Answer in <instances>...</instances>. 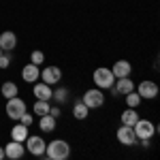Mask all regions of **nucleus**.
Returning a JSON list of instances; mask_svg holds the SVG:
<instances>
[{
	"label": "nucleus",
	"mask_w": 160,
	"mask_h": 160,
	"mask_svg": "<svg viewBox=\"0 0 160 160\" xmlns=\"http://www.w3.org/2000/svg\"><path fill=\"white\" fill-rule=\"evenodd\" d=\"M124 98H126V107H132V109H137V107L141 105V100H143L135 90H132V92H128V94H124Z\"/></svg>",
	"instance_id": "nucleus-23"
},
{
	"label": "nucleus",
	"mask_w": 160,
	"mask_h": 160,
	"mask_svg": "<svg viewBox=\"0 0 160 160\" xmlns=\"http://www.w3.org/2000/svg\"><path fill=\"white\" fill-rule=\"evenodd\" d=\"M135 92L143 100H152V98H156V96H158V83L145 79V81H141L139 86H135Z\"/></svg>",
	"instance_id": "nucleus-7"
},
{
	"label": "nucleus",
	"mask_w": 160,
	"mask_h": 160,
	"mask_svg": "<svg viewBox=\"0 0 160 160\" xmlns=\"http://www.w3.org/2000/svg\"><path fill=\"white\" fill-rule=\"evenodd\" d=\"M26 137H28V126H24L22 122L15 124V126L11 128V139L13 141H22V143H24Z\"/></svg>",
	"instance_id": "nucleus-17"
},
{
	"label": "nucleus",
	"mask_w": 160,
	"mask_h": 160,
	"mask_svg": "<svg viewBox=\"0 0 160 160\" xmlns=\"http://www.w3.org/2000/svg\"><path fill=\"white\" fill-rule=\"evenodd\" d=\"M45 156L51 160H66L71 156V145H68V141H64V139H53L47 143V148H45Z\"/></svg>",
	"instance_id": "nucleus-1"
},
{
	"label": "nucleus",
	"mask_w": 160,
	"mask_h": 160,
	"mask_svg": "<svg viewBox=\"0 0 160 160\" xmlns=\"http://www.w3.org/2000/svg\"><path fill=\"white\" fill-rule=\"evenodd\" d=\"M38 79L45 81L47 86H56V83H60V81H62V68H60V66L49 64V66H45V68L41 71V77H38Z\"/></svg>",
	"instance_id": "nucleus-8"
},
{
	"label": "nucleus",
	"mask_w": 160,
	"mask_h": 160,
	"mask_svg": "<svg viewBox=\"0 0 160 160\" xmlns=\"http://www.w3.org/2000/svg\"><path fill=\"white\" fill-rule=\"evenodd\" d=\"M49 107H51V100H37L32 109H34V115H38V118H41V115L49 113Z\"/></svg>",
	"instance_id": "nucleus-22"
},
{
	"label": "nucleus",
	"mask_w": 160,
	"mask_h": 160,
	"mask_svg": "<svg viewBox=\"0 0 160 160\" xmlns=\"http://www.w3.org/2000/svg\"><path fill=\"white\" fill-rule=\"evenodd\" d=\"M51 100H53L56 105H64V102L68 100V90H66V88H56V90L51 92Z\"/></svg>",
	"instance_id": "nucleus-21"
},
{
	"label": "nucleus",
	"mask_w": 160,
	"mask_h": 160,
	"mask_svg": "<svg viewBox=\"0 0 160 160\" xmlns=\"http://www.w3.org/2000/svg\"><path fill=\"white\" fill-rule=\"evenodd\" d=\"M24 154H26V145L22 141H13L11 139V143H7V148H4V156L11 160L24 158Z\"/></svg>",
	"instance_id": "nucleus-10"
},
{
	"label": "nucleus",
	"mask_w": 160,
	"mask_h": 160,
	"mask_svg": "<svg viewBox=\"0 0 160 160\" xmlns=\"http://www.w3.org/2000/svg\"><path fill=\"white\" fill-rule=\"evenodd\" d=\"M88 115H90V109H88L81 100H77V102L73 105V118L75 120H86Z\"/></svg>",
	"instance_id": "nucleus-20"
},
{
	"label": "nucleus",
	"mask_w": 160,
	"mask_h": 160,
	"mask_svg": "<svg viewBox=\"0 0 160 160\" xmlns=\"http://www.w3.org/2000/svg\"><path fill=\"white\" fill-rule=\"evenodd\" d=\"M51 86H47L45 81H34V88H32V94H34V98L37 100H51Z\"/></svg>",
	"instance_id": "nucleus-11"
},
{
	"label": "nucleus",
	"mask_w": 160,
	"mask_h": 160,
	"mask_svg": "<svg viewBox=\"0 0 160 160\" xmlns=\"http://www.w3.org/2000/svg\"><path fill=\"white\" fill-rule=\"evenodd\" d=\"M56 118L51 115V113H45V115H41L38 118V128L43 130V132H53L56 130Z\"/></svg>",
	"instance_id": "nucleus-16"
},
{
	"label": "nucleus",
	"mask_w": 160,
	"mask_h": 160,
	"mask_svg": "<svg viewBox=\"0 0 160 160\" xmlns=\"http://www.w3.org/2000/svg\"><path fill=\"white\" fill-rule=\"evenodd\" d=\"M17 47V34L11 32V30H4L0 34V49L2 51H13Z\"/></svg>",
	"instance_id": "nucleus-13"
},
{
	"label": "nucleus",
	"mask_w": 160,
	"mask_h": 160,
	"mask_svg": "<svg viewBox=\"0 0 160 160\" xmlns=\"http://www.w3.org/2000/svg\"><path fill=\"white\" fill-rule=\"evenodd\" d=\"M122 124L124 126H132V124L139 120V113H137V109H132V107H128V109H124L122 111Z\"/></svg>",
	"instance_id": "nucleus-19"
},
{
	"label": "nucleus",
	"mask_w": 160,
	"mask_h": 160,
	"mask_svg": "<svg viewBox=\"0 0 160 160\" xmlns=\"http://www.w3.org/2000/svg\"><path fill=\"white\" fill-rule=\"evenodd\" d=\"M38 77H41V68H38L37 64H26L24 68H22V79H24L26 83H34L38 81Z\"/></svg>",
	"instance_id": "nucleus-15"
},
{
	"label": "nucleus",
	"mask_w": 160,
	"mask_h": 160,
	"mask_svg": "<svg viewBox=\"0 0 160 160\" xmlns=\"http://www.w3.org/2000/svg\"><path fill=\"white\" fill-rule=\"evenodd\" d=\"M24 143H26L28 154H32V156H43L45 154V148H47V141L41 135H28Z\"/></svg>",
	"instance_id": "nucleus-6"
},
{
	"label": "nucleus",
	"mask_w": 160,
	"mask_h": 160,
	"mask_svg": "<svg viewBox=\"0 0 160 160\" xmlns=\"http://www.w3.org/2000/svg\"><path fill=\"white\" fill-rule=\"evenodd\" d=\"M0 53H2V49H0Z\"/></svg>",
	"instance_id": "nucleus-29"
},
{
	"label": "nucleus",
	"mask_w": 160,
	"mask_h": 160,
	"mask_svg": "<svg viewBox=\"0 0 160 160\" xmlns=\"http://www.w3.org/2000/svg\"><path fill=\"white\" fill-rule=\"evenodd\" d=\"M2 158H7V156H4V148H0V160Z\"/></svg>",
	"instance_id": "nucleus-28"
},
{
	"label": "nucleus",
	"mask_w": 160,
	"mask_h": 160,
	"mask_svg": "<svg viewBox=\"0 0 160 160\" xmlns=\"http://www.w3.org/2000/svg\"><path fill=\"white\" fill-rule=\"evenodd\" d=\"M111 73H113L115 79H120V77H130V73H132V64H130L128 60H118L115 64H113Z\"/></svg>",
	"instance_id": "nucleus-14"
},
{
	"label": "nucleus",
	"mask_w": 160,
	"mask_h": 160,
	"mask_svg": "<svg viewBox=\"0 0 160 160\" xmlns=\"http://www.w3.org/2000/svg\"><path fill=\"white\" fill-rule=\"evenodd\" d=\"M32 120H34V118H32V113H28V111H26L24 115L19 118V122L24 124V126H30V124H32Z\"/></svg>",
	"instance_id": "nucleus-27"
},
{
	"label": "nucleus",
	"mask_w": 160,
	"mask_h": 160,
	"mask_svg": "<svg viewBox=\"0 0 160 160\" xmlns=\"http://www.w3.org/2000/svg\"><path fill=\"white\" fill-rule=\"evenodd\" d=\"M92 79H94V86L100 88V90H111L113 88V81H115L111 68H107V66H98L94 71V75H92Z\"/></svg>",
	"instance_id": "nucleus-4"
},
{
	"label": "nucleus",
	"mask_w": 160,
	"mask_h": 160,
	"mask_svg": "<svg viewBox=\"0 0 160 160\" xmlns=\"http://www.w3.org/2000/svg\"><path fill=\"white\" fill-rule=\"evenodd\" d=\"M115 86H113V94H128V92H132L135 90V81L130 79V77H120V79H115L113 81Z\"/></svg>",
	"instance_id": "nucleus-12"
},
{
	"label": "nucleus",
	"mask_w": 160,
	"mask_h": 160,
	"mask_svg": "<svg viewBox=\"0 0 160 160\" xmlns=\"http://www.w3.org/2000/svg\"><path fill=\"white\" fill-rule=\"evenodd\" d=\"M49 113L56 118V120H58V118L62 115V105H51V107H49Z\"/></svg>",
	"instance_id": "nucleus-26"
},
{
	"label": "nucleus",
	"mask_w": 160,
	"mask_h": 160,
	"mask_svg": "<svg viewBox=\"0 0 160 160\" xmlns=\"http://www.w3.org/2000/svg\"><path fill=\"white\" fill-rule=\"evenodd\" d=\"M115 137H118V141L122 143V145H137L139 143V139H137V135H135V130H132V126H120L118 128V132H115Z\"/></svg>",
	"instance_id": "nucleus-9"
},
{
	"label": "nucleus",
	"mask_w": 160,
	"mask_h": 160,
	"mask_svg": "<svg viewBox=\"0 0 160 160\" xmlns=\"http://www.w3.org/2000/svg\"><path fill=\"white\" fill-rule=\"evenodd\" d=\"M132 130H135V135L139 141H149L152 137L158 132V126L152 122V120H137L135 124H132Z\"/></svg>",
	"instance_id": "nucleus-2"
},
{
	"label": "nucleus",
	"mask_w": 160,
	"mask_h": 160,
	"mask_svg": "<svg viewBox=\"0 0 160 160\" xmlns=\"http://www.w3.org/2000/svg\"><path fill=\"white\" fill-rule=\"evenodd\" d=\"M0 92H2V96H4V98L19 96V88H17V83H13V81H4L2 88H0Z\"/></svg>",
	"instance_id": "nucleus-18"
},
{
	"label": "nucleus",
	"mask_w": 160,
	"mask_h": 160,
	"mask_svg": "<svg viewBox=\"0 0 160 160\" xmlns=\"http://www.w3.org/2000/svg\"><path fill=\"white\" fill-rule=\"evenodd\" d=\"M81 102H83L90 111H92V109H100V107L105 105V92H102L100 88H90V90L83 92Z\"/></svg>",
	"instance_id": "nucleus-3"
},
{
	"label": "nucleus",
	"mask_w": 160,
	"mask_h": 160,
	"mask_svg": "<svg viewBox=\"0 0 160 160\" xmlns=\"http://www.w3.org/2000/svg\"><path fill=\"white\" fill-rule=\"evenodd\" d=\"M11 51H2V53H0V68H2V71H4V68H9V66H11Z\"/></svg>",
	"instance_id": "nucleus-25"
},
{
	"label": "nucleus",
	"mask_w": 160,
	"mask_h": 160,
	"mask_svg": "<svg viewBox=\"0 0 160 160\" xmlns=\"http://www.w3.org/2000/svg\"><path fill=\"white\" fill-rule=\"evenodd\" d=\"M7 115L11 118V120H15V122H19V118L24 115L26 111H28V107H26L24 98H19V96H13V98H7Z\"/></svg>",
	"instance_id": "nucleus-5"
},
{
	"label": "nucleus",
	"mask_w": 160,
	"mask_h": 160,
	"mask_svg": "<svg viewBox=\"0 0 160 160\" xmlns=\"http://www.w3.org/2000/svg\"><path fill=\"white\" fill-rule=\"evenodd\" d=\"M30 62H32V64H37V66L45 64V53H43L41 49H34L32 53H30Z\"/></svg>",
	"instance_id": "nucleus-24"
}]
</instances>
